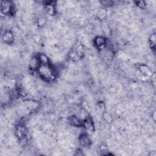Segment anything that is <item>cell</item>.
Wrapping results in <instances>:
<instances>
[{
	"label": "cell",
	"instance_id": "ac0fdd59",
	"mask_svg": "<svg viewBox=\"0 0 156 156\" xmlns=\"http://www.w3.org/2000/svg\"><path fill=\"white\" fill-rule=\"evenodd\" d=\"M155 35L154 34H152L150 38V43L151 45V47L154 48L155 45Z\"/></svg>",
	"mask_w": 156,
	"mask_h": 156
},
{
	"label": "cell",
	"instance_id": "e0dca14e",
	"mask_svg": "<svg viewBox=\"0 0 156 156\" xmlns=\"http://www.w3.org/2000/svg\"><path fill=\"white\" fill-rule=\"evenodd\" d=\"M34 38L35 42L38 43V44H40L43 42V38L41 35H35L34 36Z\"/></svg>",
	"mask_w": 156,
	"mask_h": 156
},
{
	"label": "cell",
	"instance_id": "5b68a950",
	"mask_svg": "<svg viewBox=\"0 0 156 156\" xmlns=\"http://www.w3.org/2000/svg\"><path fill=\"white\" fill-rule=\"evenodd\" d=\"M41 63L40 61H39L38 56H34L31 58L30 62H29V69L32 71H37Z\"/></svg>",
	"mask_w": 156,
	"mask_h": 156
},
{
	"label": "cell",
	"instance_id": "3957f363",
	"mask_svg": "<svg viewBox=\"0 0 156 156\" xmlns=\"http://www.w3.org/2000/svg\"><path fill=\"white\" fill-rule=\"evenodd\" d=\"M39 105L38 103L32 101V100H27L24 102L23 108L25 111H27V112H29L31 111H34L37 109H38Z\"/></svg>",
	"mask_w": 156,
	"mask_h": 156
},
{
	"label": "cell",
	"instance_id": "30bf717a",
	"mask_svg": "<svg viewBox=\"0 0 156 156\" xmlns=\"http://www.w3.org/2000/svg\"><path fill=\"white\" fill-rule=\"evenodd\" d=\"M139 70L142 73L145 74L147 76L150 77V76H152L153 74L152 72L150 69V68L146 65H141L139 67Z\"/></svg>",
	"mask_w": 156,
	"mask_h": 156
},
{
	"label": "cell",
	"instance_id": "8fae6325",
	"mask_svg": "<svg viewBox=\"0 0 156 156\" xmlns=\"http://www.w3.org/2000/svg\"><path fill=\"white\" fill-rule=\"evenodd\" d=\"M105 43H106L105 39L101 36H98L95 38L94 43L95 45L98 48H100L101 47H103L105 45Z\"/></svg>",
	"mask_w": 156,
	"mask_h": 156
},
{
	"label": "cell",
	"instance_id": "ffe728a7",
	"mask_svg": "<svg viewBox=\"0 0 156 156\" xmlns=\"http://www.w3.org/2000/svg\"><path fill=\"white\" fill-rule=\"evenodd\" d=\"M136 4H137V6L140 7V8H144L146 7V3L144 1H137L136 3Z\"/></svg>",
	"mask_w": 156,
	"mask_h": 156
},
{
	"label": "cell",
	"instance_id": "52a82bcc",
	"mask_svg": "<svg viewBox=\"0 0 156 156\" xmlns=\"http://www.w3.org/2000/svg\"><path fill=\"white\" fill-rule=\"evenodd\" d=\"M16 134L20 140L25 139L27 135V131L23 126H19L16 129Z\"/></svg>",
	"mask_w": 156,
	"mask_h": 156
},
{
	"label": "cell",
	"instance_id": "6da1fadb",
	"mask_svg": "<svg viewBox=\"0 0 156 156\" xmlns=\"http://www.w3.org/2000/svg\"><path fill=\"white\" fill-rule=\"evenodd\" d=\"M39 75L46 81H51L54 79L55 73L53 68L48 65H41L37 70Z\"/></svg>",
	"mask_w": 156,
	"mask_h": 156
},
{
	"label": "cell",
	"instance_id": "9c48e42d",
	"mask_svg": "<svg viewBox=\"0 0 156 156\" xmlns=\"http://www.w3.org/2000/svg\"><path fill=\"white\" fill-rule=\"evenodd\" d=\"M68 121H70V123L73 126L78 127L82 125V121L79 118H78L77 116H70V118H68Z\"/></svg>",
	"mask_w": 156,
	"mask_h": 156
},
{
	"label": "cell",
	"instance_id": "5bb4252c",
	"mask_svg": "<svg viewBox=\"0 0 156 156\" xmlns=\"http://www.w3.org/2000/svg\"><path fill=\"white\" fill-rule=\"evenodd\" d=\"M41 65H48L49 64V58L45 54H39L38 56Z\"/></svg>",
	"mask_w": 156,
	"mask_h": 156
},
{
	"label": "cell",
	"instance_id": "d6986e66",
	"mask_svg": "<svg viewBox=\"0 0 156 156\" xmlns=\"http://www.w3.org/2000/svg\"><path fill=\"white\" fill-rule=\"evenodd\" d=\"M101 4L105 6H110L113 5V2L112 1H101Z\"/></svg>",
	"mask_w": 156,
	"mask_h": 156
},
{
	"label": "cell",
	"instance_id": "ba28073f",
	"mask_svg": "<svg viewBox=\"0 0 156 156\" xmlns=\"http://www.w3.org/2000/svg\"><path fill=\"white\" fill-rule=\"evenodd\" d=\"M79 142L80 144L84 148H87L90 145L91 141L90 139L88 137V136L86 135H82L79 138Z\"/></svg>",
	"mask_w": 156,
	"mask_h": 156
},
{
	"label": "cell",
	"instance_id": "7c38bea8",
	"mask_svg": "<svg viewBox=\"0 0 156 156\" xmlns=\"http://www.w3.org/2000/svg\"><path fill=\"white\" fill-rule=\"evenodd\" d=\"M82 125L84 126V128H85L87 130L89 131H93L94 129V126H93V123L91 119L89 118H87L85 119L82 121Z\"/></svg>",
	"mask_w": 156,
	"mask_h": 156
},
{
	"label": "cell",
	"instance_id": "7a4b0ae2",
	"mask_svg": "<svg viewBox=\"0 0 156 156\" xmlns=\"http://www.w3.org/2000/svg\"><path fill=\"white\" fill-rule=\"evenodd\" d=\"M83 55L84 46L80 43L76 44L68 53V57L73 61H77L80 59L81 57H83Z\"/></svg>",
	"mask_w": 156,
	"mask_h": 156
},
{
	"label": "cell",
	"instance_id": "9a60e30c",
	"mask_svg": "<svg viewBox=\"0 0 156 156\" xmlns=\"http://www.w3.org/2000/svg\"><path fill=\"white\" fill-rule=\"evenodd\" d=\"M103 116L104 120L107 123H110L112 121V117L109 113H107L106 112H104L103 114Z\"/></svg>",
	"mask_w": 156,
	"mask_h": 156
},
{
	"label": "cell",
	"instance_id": "8992f818",
	"mask_svg": "<svg viewBox=\"0 0 156 156\" xmlns=\"http://www.w3.org/2000/svg\"><path fill=\"white\" fill-rule=\"evenodd\" d=\"M3 40L4 43L7 44H11L14 42V37L13 33L10 31H6L2 36Z\"/></svg>",
	"mask_w": 156,
	"mask_h": 156
},
{
	"label": "cell",
	"instance_id": "4fadbf2b",
	"mask_svg": "<svg viewBox=\"0 0 156 156\" xmlns=\"http://www.w3.org/2000/svg\"><path fill=\"white\" fill-rule=\"evenodd\" d=\"M45 11L46 12L50 15H53L56 13V9L54 4L49 2V4L45 5Z\"/></svg>",
	"mask_w": 156,
	"mask_h": 156
},
{
	"label": "cell",
	"instance_id": "2e32d148",
	"mask_svg": "<svg viewBox=\"0 0 156 156\" xmlns=\"http://www.w3.org/2000/svg\"><path fill=\"white\" fill-rule=\"evenodd\" d=\"M106 15V11L104 9H100L98 11V17L100 19H103Z\"/></svg>",
	"mask_w": 156,
	"mask_h": 156
},
{
	"label": "cell",
	"instance_id": "277c9868",
	"mask_svg": "<svg viewBox=\"0 0 156 156\" xmlns=\"http://www.w3.org/2000/svg\"><path fill=\"white\" fill-rule=\"evenodd\" d=\"M1 11L4 15L11 14L13 11V6L11 1H3L1 3Z\"/></svg>",
	"mask_w": 156,
	"mask_h": 156
}]
</instances>
